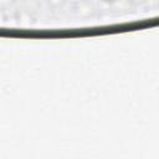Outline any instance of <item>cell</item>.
<instances>
[{
	"label": "cell",
	"mask_w": 159,
	"mask_h": 159,
	"mask_svg": "<svg viewBox=\"0 0 159 159\" xmlns=\"http://www.w3.org/2000/svg\"><path fill=\"white\" fill-rule=\"evenodd\" d=\"M130 1H132V2H137V4H138V2H143L144 0H130Z\"/></svg>",
	"instance_id": "6da1fadb"
},
{
	"label": "cell",
	"mask_w": 159,
	"mask_h": 159,
	"mask_svg": "<svg viewBox=\"0 0 159 159\" xmlns=\"http://www.w3.org/2000/svg\"><path fill=\"white\" fill-rule=\"evenodd\" d=\"M104 1H114V0H104Z\"/></svg>",
	"instance_id": "7a4b0ae2"
}]
</instances>
